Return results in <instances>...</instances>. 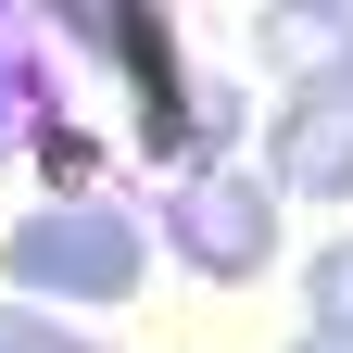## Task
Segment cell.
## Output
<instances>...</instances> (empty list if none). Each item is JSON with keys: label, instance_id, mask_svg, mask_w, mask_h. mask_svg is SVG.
<instances>
[{"label": "cell", "instance_id": "obj_1", "mask_svg": "<svg viewBox=\"0 0 353 353\" xmlns=\"http://www.w3.org/2000/svg\"><path fill=\"white\" fill-rule=\"evenodd\" d=\"M139 278H152V228L126 202H38V214H13L0 228V290L13 303H38V316H114V303H139Z\"/></svg>", "mask_w": 353, "mask_h": 353}, {"label": "cell", "instance_id": "obj_2", "mask_svg": "<svg viewBox=\"0 0 353 353\" xmlns=\"http://www.w3.org/2000/svg\"><path fill=\"white\" fill-rule=\"evenodd\" d=\"M164 252L190 265V278L240 290L278 265V190H265L252 164H202V176H164Z\"/></svg>", "mask_w": 353, "mask_h": 353}, {"label": "cell", "instance_id": "obj_3", "mask_svg": "<svg viewBox=\"0 0 353 353\" xmlns=\"http://www.w3.org/2000/svg\"><path fill=\"white\" fill-rule=\"evenodd\" d=\"M252 176H265L278 202H353V63H316V76L278 88Z\"/></svg>", "mask_w": 353, "mask_h": 353}, {"label": "cell", "instance_id": "obj_4", "mask_svg": "<svg viewBox=\"0 0 353 353\" xmlns=\"http://www.w3.org/2000/svg\"><path fill=\"white\" fill-rule=\"evenodd\" d=\"M51 114H63V38H51V13L0 0V164H26V139Z\"/></svg>", "mask_w": 353, "mask_h": 353}, {"label": "cell", "instance_id": "obj_5", "mask_svg": "<svg viewBox=\"0 0 353 353\" xmlns=\"http://www.w3.org/2000/svg\"><path fill=\"white\" fill-rule=\"evenodd\" d=\"M265 63H290V76L353 63V0H278L265 13Z\"/></svg>", "mask_w": 353, "mask_h": 353}, {"label": "cell", "instance_id": "obj_6", "mask_svg": "<svg viewBox=\"0 0 353 353\" xmlns=\"http://www.w3.org/2000/svg\"><path fill=\"white\" fill-rule=\"evenodd\" d=\"M303 316H316V341H353V228L328 252H303Z\"/></svg>", "mask_w": 353, "mask_h": 353}, {"label": "cell", "instance_id": "obj_7", "mask_svg": "<svg viewBox=\"0 0 353 353\" xmlns=\"http://www.w3.org/2000/svg\"><path fill=\"white\" fill-rule=\"evenodd\" d=\"M0 353H101V341L63 328V316H38V303H0Z\"/></svg>", "mask_w": 353, "mask_h": 353}, {"label": "cell", "instance_id": "obj_8", "mask_svg": "<svg viewBox=\"0 0 353 353\" xmlns=\"http://www.w3.org/2000/svg\"><path fill=\"white\" fill-rule=\"evenodd\" d=\"M290 353H353V341H316V328H303V341H290Z\"/></svg>", "mask_w": 353, "mask_h": 353}]
</instances>
